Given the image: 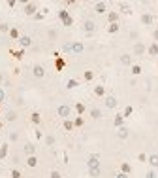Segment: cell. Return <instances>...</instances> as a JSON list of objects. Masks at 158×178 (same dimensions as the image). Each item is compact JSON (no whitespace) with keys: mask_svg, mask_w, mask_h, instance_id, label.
I'll use <instances>...</instances> for the list:
<instances>
[{"mask_svg":"<svg viewBox=\"0 0 158 178\" xmlns=\"http://www.w3.org/2000/svg\"><path fill=\"white\" fill-rule=\"evenodd\" d=\"M117 104H119V101H117V97H113V95L106 97V106H107L109 110H113V108H117Z\"/></svg>","mask_w":158,"mask_h":178,"instance_id":"9","label":"cell"},{"mask_svg":"<svg viewBox=\"0 0 158 178\" xmlns=\"http://www.w3.org/2000/svg\"><path fill=\"white\" fill-rule=\"evenodd\" d=\"M119 14H124V15H132V8L128 4H124V2H119V10H117Z\"/></svg>","mask_w":158,"mask_h":178,"instance_id":"10","label":"cell"},{"mask_svg":"<svg viewBox=\"0 0 158 178\" xmlns=\"http://www.w3.org/2000/svg\"><path fill=\"white\" fill-rule=\"evenodd\" d=\"M85 49V46L81 42H74V44H66V46L62 48V51H66V53H81Z\"/></svg>","mask_w":158,"mask_h":178,"instance_id":"1","label":"cell"},{"mask_svg":"<svg viewBox=\"0 0 158 178\" xmlns=\"http://www.w3.org/2000/svg\"><path fill=\"white\" fill-rule=\"evenodd\" d=\"M83 29H85V32H94V29H96V25H94V21H90V19H87L85 23H83Z\"/></svg>","mask_w":158,"mask_h":178,"instance_id":"15","label":"cell"},{"mask_svg":"<svg viewBox=\"0 0 158 178\" xmlns=\"http://www.w3.org/2000/svg\"><path fill=\"white\" fill-rule=\"evenodd\" d=\"M17 138H19V135H17V133H9V140H11V142H15Z\"/></svg>","mask_w":158,"mask_h":178,"instance_id":"48","label":"cell"},{"mask_svg":"<svg viewBox=\"0 0 158 178\" xmlns=\"http://www.w3.org/2000/svg\"><path fill=\"white\" fill-rule=\"evenodd\" d=\"M145 178H158L156 176V171L154 169H149V171H147V174H145Z\"/></svg>","mask_w":158,"mask_h":178,"instance_id":"44","label":"cell"},{"mask_svg":"<svg viewBox=\"0 0 158 178\" xmlns=\"http://www.w3.org/2000/svg\"><path fill=\"white\" fill-rule=\"evenodd\" d=\"M62 127H64V131H68V133L74 131V129H75V127H74V119H70V118L64 119V121H62Z\"/></svg>","mask_w":158,"mask_h":178,"instance_id":"21","label":"cell"},{"mask_svg":"<svg viewBox=\"0 0 158 178\" xmlns=\"http://www.w3.org/2000/svg\"><path fill=\"white\" fill-rule=\"evenodd\" d=\"M17 119V112H13V110H9V112L6 114V121H15Z\"/></svg>","mask_w":158,"mask_h":178,"instance_id":"38","label":"cell"},{"mask_svg":"<svg viewBox=\"0 0 158 178\" xmlns=\"http://www.w3.org/2000/svg\"><path fill=\"white\" fill-rule=\"evenodd\" d=\"M130 72H132L134 76H139V74L143 72V68H141L139 64H132V66H130Z\"/></svg>","mask_w":158,"mask_h":178,"instance_id":"31","label":"cell"},{"mask_svg":"<svg viewBox=\"0 0 158 178\" xmlns=\"http://www.w3.org/2000/svg\"><path fill=\"white\" fill-rule=\"evenodd\" d=\"M120 63H122L124 66H132L134 63H132V57H130V53H122V55H120Z\"/></svg>","mask_w":158,"mask_h":178,"instance_id":"20","label":"cell"},{"mask_svg":"<svg viewBox=\"0 0 158 178\" xmlns=\"http://www.w3.org/2000/svg\"><path fill=\"white\" fill-rule=\"evenodd\" d=\"M9 176H11V178H23V174H21L19 169H11V171H9Z\"/></svg>","mask_w":158,"mask_h":178,"instance_id":"41","label":"cell"},{"mask_svg":"<svg viewBox=\"0 0 158 178\" xmlns=\"http://www.w3.org/2000/svg\"><path fill=\"white\" fill-rule=\"evenodd\" d=\"M132 114H134V106H130V104L122 110V116H124V119H126V118H130Z\"/></svg>","mask_w":158,"mask_h":178,"instance_id":"34","label":"cell"},{"mask_svg":"<svg viewBox=\"0 0 158 178\" xmlns=\"http://www.w3.org/2000/svg\"><path fill=\"white\" fill-rule=\"evenodd\" d=\"M2 82H4V76H2V74H0V83H2Z\"/></svg>","mask_w":158,"mask_h":178,"instance_id":"54","label":"cell"},{"mask_svg":"<svg viewBox=\"0 0 158 178\" xmlns=\"http://www.w3.org/2000/svg\"><path fill=\"white\" fill-rule=\"evenodd\" d=\"M119 15H120L119 12H109V14H107V21H109V25H111V23H119Z\"/></svg>","mask_w":158,"mask_h":178,"instance_id":"22","label":"cell"},{"mask_svg":"<svg viewBox=\"0 0 158 178\" xmlns=\"http://www.w3.org/2000/svg\"><path fill=\"white\" fill-rule=\"evenodd\" d=\"M94 95H96V97H104V95H106V87H104V85H96V87H94Z\"/></svg>","mask_w":158,"mask_h":178,"instance_id":"32","label":"cell"},{"mask_svg":"<svg viewBox=\"0 0 158 178\" xmlns=\"http://www.w3.org/2000/svg\"><path fill=\"white\" fill-rule=\"evenodd\" d=\"M100 174H102L100 167H98V169H88V176H90V178H98Z\"/></svg>","mask_w":158,"mask_h":178,"instance_id":"37","label":"cell"},{"mask_svg":"<svg viewBox=\"0 0 158 178\" xmlns=\"http://www.w3.org/2000/svg\"><path fill=\"white\" fill-rule=\"evenodd\" d=\"M66 87H68V89H75V87H79V82L72 78V80H68V82H66Z\"/></svg>","mask_w":158,"mask_h":178,"instance_id":"36","label":"cell"},{"mask_svg":"<svg viewBox=\"0 0 158 178\" xmlns=\"http://www.w3.org/2000/svg\"><path fill=\"white\" fill-rule=\"evenodd\" d=\"M147 53L151 55V57H158V44L156 42H153L149 48H147Z\"/></svg>","mask_w":158,"mask_h":178,"instance_id":"16","label":"cell"},{"mask_svg":"<svg viewBox=\"0 0 158 178\" xmlns=\"http://www.w3.org/2000/svg\"><path fill=\"white\" fill-rule=\"evenodd\" d=\"M145 51H147V48H145V44H143V42H135V44H134V55L141 57Z\"/></svg>","mask_w":158,"mask_h":178,"instance_id":"5","label":"cell"},{"mask_svg":"<svg viewBox=\"0 0 158 178\" xmlns=\"http://www.w3.org/2000/svg\"><path fill=\"white\" fill-rule=\"evenodd\" d=\"M49 178H62V174H60L59 171H56V169H53V171L49 172Z\"/></svg>","mask_w":158,"mask_h":178,"instance_id":"45","label":"cell"},{"mask_svg":"<svg viewBox=\"0 0 158 178\" xmlns=\"http://www.w3.org/2000/svg\"><path fill=\"white\" fill-rule=\"evenodd\" d=\"M56 112H59V116H60L62 119H68V118H70V114H72V108L68 106V104H60Z\"/></svg>","mask_w":158,"mask_h":178,"instance_id":"4","label":"cell"},{"mask_svg":"<svg viewBox=\"0 0 158 178\" xmlns=\"http://www.w3.org/2000/svg\"><path fill=\"white\" fill-rule=\"evenodd\" d=\"M119 23H111L109 27H107V32H109V34H115V32H119Z\"/></svg>","mask_w":158,"mask_h":178,"instance_id":"35","label":"cell"},{"mask_svg":"<svg viewBox=\"0 0 158 178\" xmlns=\"http://www.w3.org/2000/svg\"><path fill=\"white\" fill-rule=\"evenodd\" d=\"M9 29H11V27H9L8 23H0V32H8V34H9Z\"/></svg>","mask_w":158,"mask_h":178,"instance_id":"43","label":"cell"},{"mask_svg":"<svg viewBox=\"0 0 158 178\" xmlns=\"http://www.w3.org/2000/svg\"><path fill=\"white\" fill-rule=\"evenodd\" d=\"M113 125H115L117 129H119V127H122V125H124V116H122V114H117V116H115V119H113Z\"/></svg>","mask_w":158,"mask_h":178,"instance_id":"23","label":"cell"},{"mask_svg":"<svg viewBox=\"0 0 158 178\" xmlns=\"http://www.w3.org/2000/svg\"><path fill=\"white\" fill-rule=\"evenodd\" d=\"M120 172H124V174H130V172H132V165H130V163H126V161H124V163H120Z\"/></svg>","mask_w":158,"mask_h":178,"instance_id":"29","label":"cell"},{"mask_svg":"<svg viewBox=\"0 0 158 178\" xmlns=\"http://www.w3.org/2000/svg\"><path fill=\"white\" fill-rule=\"evenodd\" d=\"M15 4H17V0H8V6L9 8H15Z\"/></svg>","mask_w":158,"mask_h":178,"instance_id":"52","label":"cell"},{"mask_svg":"<svg viewBox=\"0 0 158 178\" xmlns=\"http://www.w3.org/2000/svg\"><path fill=\"white\" fill-rule=\"evenodd\" d=\"M153 15L151 14H141V23L145 25V27H149V25H153Z\"/></svg>","mask_w":158,"mask_h":178,"instance_id":"19","label":"cell"},{"mask_svg":"<svg viewBox=\"0 0 158 178\" xmlns=\"http://www.w3.org/2000/svg\"><path fill=\"white\" fill-rule=\"evenodd\" d=\"M4 99H6V93H4V89L0 87V103H4Z\"/></svg>","mask_w":158,"mask_h":178,"instance_id":"50","label":"cell"},{"mask_svg":"<svg viewBox=\"0 0 158 178\" xmlns=\"http://www.w3.org/2000/svg\"><path fill=\"white\" fill-rule=\"evenodd\" d=\"M43 17H45V14H41V12H38V14H36V15H34L32 19H34V21H43Z\"/></svg>","mask_w":158,"mask_h":178,"instance_id":"46","label":"cell"},{"mask_svg":"<svg viewBox=\"0 0 158 178\" xmlns=\"http://www.w3.org/2000/svg\"><path fill=\"white\" fill-rule=\"evenodd\" d=\"M9 36L13 38V40H19V38H21V34H19V29H17V27H11V29H9Z\"/></svg>","mask_w":158,"mask_h":178,"instance_id":"33","label":"cell"},{"mask_svg":"<svg viewBox=\"0 0 158 178\" xmlns=\"http://www.w3.org/2000/svg\"><path fill=\"white\" fill-rule=\"evenodd\" d=\"M34 137H36L38 140H41V138H43V133H41L40 129H36V131H34Z\"/></svg>","mask_w":158,"mask_h":178,"instance_id":"47","label":"cell"},{"mask_svg":"<svg viewBox=\"0 0 158 178\" xmlns=\"http://www.w3.org/2000/svg\"><path fill=\"white\" fill-rule=\"evenodd\" d=\"M94 12L100 14V15L106 14V12H107V4H106V2H96V4H94Z\"/></svg>","mask_w":158,"mask_h":178,"instance_id":"14","label":"cell"},{"mask_svg":"<svg viewBox=\"0 0 158 178\" xmlns=\"http://www.w3.org/2000/svg\"><path fill=\"white\" fill-rule=\"evenodd\" d=\"M17 42H19L21 49H27V48H30V46H32V38H30V36H21Z\"/></svg>","mask_w":158,"mask_h":178,"instance_id":"7","label":"cell"},{"mask_svg":"<svg viewBox=\"0 0 158 178\" xmlns=\"http://www.w3.org/2000/svg\"><path fill=\"white\" fill-rule=\"evenodd\" d=\"M87 167H88V169H98V167H100V157H98V153L88 155V159H87Z\"/></svg>","mask_w":158,"mask_h":178,"instance_id":"3","label":"cell"},{"mask_svg":"<svg viewBox=\"0 0 158 178\" xmlns=\"http://www.w3.org/2000/svg\"><path fill=\"white\" fill-rule=\"evenodd\" d=\"M147 163L151 165V169H158V153H151L147 157Z\"/></svg>","mask_w":158,"mask_h":178,"instance_id":"13","label":"cell"},{"mask_svg":"<svg viewBox=\"0 0 158 178\" xmlns=\"http://www.w3.org/2000/svg\"><path fill=\"white\" fill-rule=\"evenodd\" d=\"M49 38H56V30H49Z\"/></svg>","mask_w":158,"mask_h":178,"instance_id":"53","label":"cell"},{"mask_svg":"<svg viewBox=\"0 0 158 178\" xmlns=\"http://www.w3.org/2000/svg\"><path fill=\"white\" fill-rule=\"evenodd\" d=\"M147 157H149V155H147L145 152H141V153H138V161H139V163H147Z\"/></svg>","mask_w":158,"mask_h":178,"instance_id":"42","label":"cell"},{"mask_svg":"<svg viewBox=\"0 0 158 178\" xmlns=\"http://www.w3.org/2000/svg\"><path fill=\"white\" fill-rule=\"evenodd\" d=\"M156 10H158V8H156Z\"/></svg>","mask_w":158,"mask_h":178,"instance_id":"56","label":"cell"},{"mask_svg":"<svg viewBox=\"0 0 158 178\" xmlns=\"http://www.w3.org/2000/svg\"><path fill=\"white\" fill-rule=\"evenodd\" d=\"M64 66H66L64 57H55V68H56V72H62V70H64Z\"/></svg>","mask_w":158,"mask_h":178,"instance_id":"12","label":"cell"},{"mask_svg":"<svg viewBox=\"0 0 158 178\" xmlns=\"http://www.w3.org/2000/svg\"><path fill=\"white\" fill-rule=\"evenodd\" d=\"M90 118H92V119H102V110L100 108H90Z\"/></svg>","mask_w":158,"mask_h":178,"instance_id":"27","label":"cell"},{"mask_svg":"<svg viewBox=\"0 0 158 178\" xmlns=\"http://www.w3.org/2000/svg\"><path fill=\"white\" fill-rule=\"evenodd\" d=\"M43 140H45V144L51 148V146H55V142H56V138H55V135H45L43 137Z\"/></svg>","mask_w":158,"mask_h":178,"instance_id":"28","label":"cell"},{"mask_svg":"<svg viewBox=\"0 0 158 178\" xmlns=\"http://www.w3.org/2000/svg\"><path fill=\"white\" fill-rule=\"evenodd\" d=\"M94 76H96V74H94L92 70H85V72H83V80H85V82H92Z\"/></svg>","mask_w":158,"mask_h":178,"instance_id":"30","label":"cell"},{"mask_svg":"<svg viewBox=\"0 0 158 178\" xmlns=\"http://www.w3.org/2000/svg\"><path fill=\"white\" fill-rule=\"evenodd\" d=\"M68 17H70V14H68V10H59V19L60 21H64V19H68Z\"/></svg>","mask_w":158,"mask_h":178,"instance_id":"39","label":"cell"},{"mask_svg":"<svg viewBox=\"0 0 158 178\" xmlns=\"http://www.w3.org/2000/svg\"><path fill=\"white\" fill-rule=\"evenodd\" d=\"M9 55H11V57H15L17 61H21L23 57H25V49H9Z\"/></svg>","mask_w":158,"mask_h":178,"instance_id":"17","label":"cell"},{"mask_svg":"<svg viewBox=\"0 0 158 178\" xmlns=\"http://www.w3.org/2000/svg\"><path fill=\"white\" fill-rule=\"evenodd\" d=\"M36 165H38V157H36V155H28V157H27V167L34 169Z\"/></svg>","mask_w":158,"mask_h":178,"instance_id":"26","label":"cell"},{"mask_svg":"<svg viewBox=\"0 0 158 178\" xmlns=\"http://www.w3.org/2000/svg\"><path fill=\"white\" fill-rule=\"evenodd\" d=\"M153 38H154V42L158 44V29H154V30H153Z\"/></svg>","mask_w":158,"mask_h":178,"instance_id":"51","label":"cell"},{"mask_svg":"<svg viewBox=\"0 0 158 178\" xmlns=\"http://www.w3.org/2000/svg\"><path fill=\"white\" fill-rule=\"evenodd\" d=\"M2 125H4V121H2V119H0V129H2Z\"/></svg>","mask_w":158,"mask_h":178,"instance_id":"55","label":"cell"},{"mask_svg":"<svg viewBox=\"0 0 158 178\" xmlns=\"http://www.w3.org/2000/svg\"><path fill=\"white\" fill-rule=\"evenodd\" d=\"M74 108H75L77 116H83V114H85V110H87V106H85L83 103H75V104H74Z\"/></svg>","mask_w":158,"mask_h":178,"instance_id":"25","label":"cell"},{"mask_svg":"<svg viewBox=\"0 0 158 178\" xmlns=\"http://www.w3.org/2000/svg\"><path fill=\"white\" fill-rule=\"evenodd\" d=\"M128 135H130V129H128V127H124V125H122V127H119L117 137H119L120 140H126V138H128Z\"/></svg>","mask_w":158,"mask_h":178,"instance_id":"11","label":"cell"},{"mask_svg":"<svg viewBox=\"0 0 158 178\" xmlns=\"http://www.w3.org/2000/svg\"><path fill=\"white\" fill-rule=\"evenodd\" d=\"M83 123H85V119H83L81 116H77V118L74 119V127H83Z\"/></svg>","mask_w":158,"mask_h":178,"instance_id":"40","label":"cell"},{"mask_svg":"<svg viewBox=\"0 0 158 178\" xmlns=\"http://www.w3.org/2000/svg\"><path fill=\"white\" fill-rule=\"evenodd\" d=\"M30 121H32L34 125H40V123H41V116H40L38 110H34V112L30 114Z\"/></svg>","mask_w":158,"mask_h":178,"instance_id":"18","label":"cell"},{"mask_svg":"<svg viewBox=\"0 0 158 178\" xmlns=\"http://www.w3.org/2000/svg\"><path fill=\"white\" fill-rule=\"evenodd\" d=\"M8 150H9V144L4 142L2 146H0V159H6L8 157Z\"/></svg>","mask_w":158,"mask_h":178,"instance_id":"24","label":"cell"},{"mask_svg":"<svg viewBox=\"0 0 158 178\" xmlns=\"http://www.w3.org/2000/svg\"><path fill=\"white\" fill-rule=\"evenodd\" d=\"M23 12H25V15H28V17H34L38 14V4L36 2H27L25 6H23Z\"/></svg>","mask_w":158,"mask_h":178,"instance_id":"2","label":"cell"},{"mask_svg":"<svg viewBox=\"0 0 158 178\" xmlns=\"http://www.w3.org/2000/svg\"><path fill=\"white\" fill-rule=\"evenodd\" d=\"M23 152H25V155L28 157V155H36V146H34L32 142H27L25 148H23Z\"/></svg>","mask_w":158,"mask_h":178,"instance_id":"8","label":"cell"},{"mask_svg":"<svg viewBox=\"0 0 158 178\" xmlns=\"http://www.w3.org/2000/svg\"><path fill=\"white\" fill-rule=\"evenodd\" d=\"M32 76L34 78H43L45 76V68H43L41 64H34L32 66Z\"/></svg>","mask_w":158,"mask_h":178,"instance_id":"6","label":"cell"},{"mask_svg":"<svg viewBox=\"0 0 158 178\" xmlns=\"http://www.w3.org/2000/svg\"><path fill=\"white\" fill-rule=\"evenodd\" d=\"M115 178H130V174H124V172H120V171H119Z\"/></svg>","mask_w":158,"mask_h":178,"instance_id":"49","label":"cell"}]
</instances>
